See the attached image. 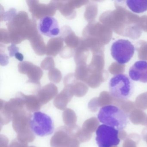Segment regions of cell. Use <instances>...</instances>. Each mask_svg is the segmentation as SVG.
<instances>
[{"instance_id": "cell-1", "label": "cell", "mask_w": 147, "mask_h": 147, "mask_svg": "<svg viewBox=\"0 0 147 147\" xmlns=\"http://www.w3.org/2000/svg\"><path fill=\"white\" fill-rule=\"evenodd\" d=\"M98 118L100 123L118 131L124 129L128 123V115L118 107L111 105L100 108Z\"/></svg>"}, {"instance_id": "cell-2", "label": "cell", "mask_w": 147, "mask_h": 147, "mask_svg": "<svg viewBox=\"0 0 147 147\" xmlns=\"http://www.w3.org/2000/svg\"><path fill=\"white\" fill-rule=\"evenodd\" d=\"M108 88L112 96L117 99L126 100L133 94L135 85L127 75L118 74L110 79Z\"/></svg>"}, {"instance_id": "cell-3", "label": "cell", "mask_w": 147, "mask_h": 147, "mask_svg": "<svg viewBox=\"0 0 147 147\" xmlns=\"http://www.w3.org/2000/svg\"><path fill=\"white\" fill-rule=\"evenodd\" d=\"M29 124L32 131L39 136L51 135L55 129L54 122L51 118L42 112L34 113L30 119Z\"/></svg>"}, {"instance_id": "cell-4", "label": "cell", "mask_w": 147, "mask_h": 147, "mask_svg": "<svg viewBox=\"0 0 147 147\" xmlns=\"http://www.w3.org/2000/svg\"><path fill=\"white\" fill-rule=\"evenodd\" d=\"M111 52L113 58L118 63L124 64L128 63L133 57L135 46L127 39H118L112 45Z\"/></svg>"}, {"instance_id": "cell-5", "label": "cell", "mask_w": 147, "mask_h": 147, "mask_svg": "<svg viewBox=\"0 0 147 147\" xmlns=\"http://www.w3.org/2000/svg\"><path fill=\"white\" fill-rule=\"evenodd\" d=\"M96 141L99 147H112L120 143L119 131L105 124L99 125L96 131Z\"/></svg>"}, {"instance_id": "cell-6", "label": "cell", "mask_w": 147, "mask_h": 147, "mask_svg": "<svg viewBox=\"0 0 147 147\" xmlns=\"http://www.w3.org/2000/svg\"><path fill=\"white\" fill-rule=\"evenodd\" d=\"M38 30L41 34L46 36L54 37L60 33L57 20L53 17H44L39 21Z\"/></svg>"}, {"instance_id": "cell-7", "label": "cell", "mask_w": 147, "mask_h": 147, "mask_svg": "<svg viewBox=\"0 0 147 147\" xmlns=\"http://www.w3.org/2000/svg\"><path fill=\"white\" fill-rule=\"evenodd\" d=\"M129 76L132 81L147 83V61L136 62L129 69Z\"/></svg>"}, {"instance_id": "cell-8", "label": "cell", "mask_w": 147, "mask_h": 147, "mask_svg": "<svg viewBox=\"0 0 147 147\" xmlns=\"http://www.w3.org/2000/svg\"><path fill=\"white\" fill-rule=\"evenodd\" d=\"M126 5L134 13H143L147 11V0H127Z\"/></svg>"}, {"instance_id": "cell-9", "label": "cell", "mask_w": 147, "mask_h": 147, "mask_svg": "<svg viewBox=\"0 0 147 147\" xmlns=\"http://www.w3.org/2000/svg\"><path fill=\"white\" fill-rule=\"evenodd\" d=\"M15 57L18 60H19L20 61H22L24 59V56L22 54L20 53H19V52H17L15 55Z\"/></svg>"}]
</instances>
